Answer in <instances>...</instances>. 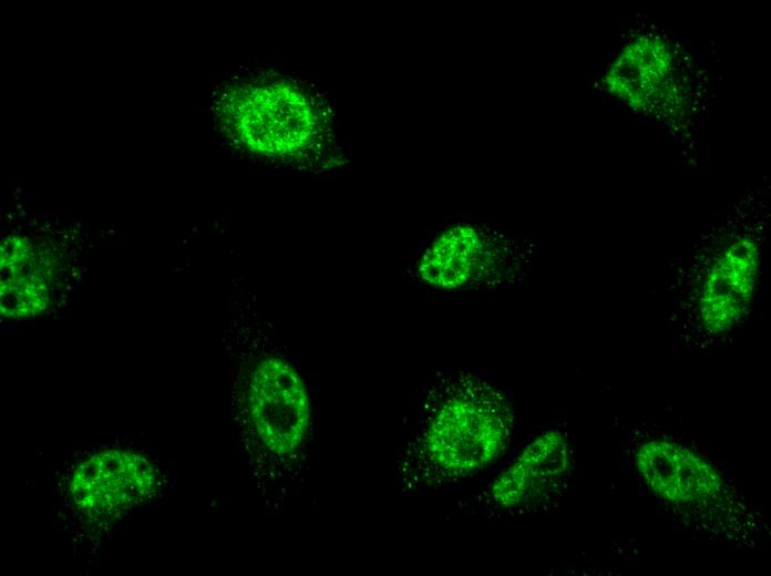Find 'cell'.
<instances>
[{"mask_svg":"<svg viewBox=\"0 0 771 576\" xmlns=\"http://www.w3.org/2000/svg\"><path fill=\"white\" fill-rule=\"evenodd\" d=\"M761 247L752 235H736L679 277V306L709 336L732 332L749 315L758 291Z\"/></svg>","mask_w":771,"mask_h":576,"instance_id":"7a4b0ae2","label":"cell"},{"mask_svg":"<svg viewBox=\"0 0 771 576\" xmlns=\"http://www.w3.org/2000/svg\"><path fill=\"white\" fill-rule=\"evenodd\" d=\"M506 263L501 247L489 244L474 228L458 226L425 251L419 275L436 288L469 289L507 279Z\"/></svg>","mask_w":771,"mask_h":576,"instance_id":"8992f818","label":"cell"},{"mask_svg":"<svg viewBox=\"0 0 771 576\" xmlns=\"http://www.w3.org/2000/svg\"><path fill=\"white\" fill-rule=\"evenodd\" d=\"M422 438L434 476L453 480L496 461L507 449L512 410L505 397L467 374L441 384Z\"/></svg>","mask_w":771,"mask_h":576,"instance_id":"6da1fadb","label":"cell"},{"mask_svg":"<svg viewBox=\"0 0 771 576\" xmlns=\"http://www.w3.org/2000/svg\"><path fill=\"white\" fill-rule=\"evenodd\" d=\"M635 469L658 498L678 507L709 506L728 493L721 473L693 450L668 439H651L634 452Z\"/></svg>","mask_w":771,"mask_h":576,"instance_id":"5b68a950","label":"cell"},{"mask_svg":"<svg viewBox=\"0 0 771 576\" xmlns=\"http://www.w3.org/2000/svg\"><path fill=\"white\" fill-rule=\"evenodd\" d=\"M570 470L564 434L549 430L532 441L494 481L492 496L503 507H518L552 492Z\"/></svg>","mask_w":771,"mask_h":576,"instance_id":"9c48e42d","label":"cell"},{"mask_svg":"<svg viewBox=\"0 0 771 576\" xmlns=\"http://www.w3.org/2000/svg\"><path fill=\"white\" fill-rule=\"evenodd\" d=\"M158 488L157 467L146 454L105 448L72 469L68 494L75 511L91 522L109 521L151 501Z\"/></svg>","mask_w":771,"mask_h":576,"instance_id":"3957f363","label":"cell"},{"mask_svg":"<svg viewBox=\"0 0 771 576\" xmlns=\"http://www.w3.org/2000/svg\"><path fill=\"white\" fill-rule=\"evenodd\" d=\"M247 407L257 438L275 455L294 453L310 421V404L298 372L284 359L268 357L254 369Z\"/></svg>","mask_w":771,"mask_h":576,"instance_id":"277c9868","label":"cell"},{"mask_svg":"<svg viewBox=\"0 0 771 576\" xmlns=\"http://www.w3.org/2000/svg\"><path fill=\"white\" fill-rule=\"evenodd\" d=\"M674 58L657 37L641 35L628 42L605 74L608 92L631 110L651 112L652 104L669 93Z\"/></svg>","mask_w":771,"mask_h":576,"instance_id":"ba28073f","label":"cell"},{"mask_svg":"<svg viewBox=\"0 0 771 576\" xmlns=\"http://www.w3.org/2000/svg\"><path fill=\"white\" fill-rule=\"evenodd\" d=\"M55 261L47 248L21 236L0 248V312L7 319L37 317L50 305Z\"/></svg>","mask_w":771,"mask_h":576,"instance_id":"52a82bcc","label":"cell"}]
</instances>
